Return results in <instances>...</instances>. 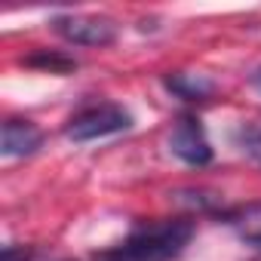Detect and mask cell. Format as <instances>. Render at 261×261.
<instances>
[{
	"instance_id": "1",
	"label": "cell",
	"mask_w": 261,
	"mask_h": 261,
	"mask_svg": "<svg viewBox=\"0 0 261 261\" xmlns=\"http://www.w3.org/2000/svg\"><path fill=\"white\" fill-rule=\"evenodd\" d=\"M194 237V224L188 218L151 221L139 224L123 243L101 249L92 261H175Z\"/></svg>"
},
{
	"instance_id": "2",
	"label": "cell",
	"mask_w": 261,
	"mask_h": 261,
	"mask_svg": "<svg viewBox=\"0 0 261 261\" xmlns=\"http://www.w3.org/2000/svg\"><path fill=\"white\" fill-rule=\"evenodd\" d=\"M129 126H133V114L123 105H92V108L80 111L77 117H71L65 133L71 142H92V139L123 133Z\"/></svg>"
},
{
	"instance_id": "3",
	"label": "cell",
	"mask_w": 261,
	"mask_h": 261,
	"mask_svg": "<svg viewBox=\"0 0 261 261\" xmlns=\"http://www.w3.org/2000/svg\"><path fill=\"white\" fill-rule=\"evenodd\" d=\"M53 28L62 40L74 43V46H111L117 40V25L105 16H86V13H65L53 19Z\"/></svg>"
},
{
	"instance_id": "4",
	"label": "cell",
	"mask_w": 261,
	"mask_h": 261,
	"mask_svg": "<svg viewBox=\"0 0 261 261\" xmlns=\"http://www.w3.org/2000/svg\"><path fill=\"white\" fill-rule=\"evenodd\" d=\"M169 148L188 166H206V163H212V145H209V139L203 133V123L197 117H191V114L178 117V123L172 126Z\"/></svg>"
},
{
	"instance_id": "5",
	"label": "cell",
	"mask_w": 261,
	"mask_h": 261,
	"mask_svg": "<svg viewBox=\"0 0 261 261\" xmlns=\"http://www.w3.org/2000/svg\"><path fill=\"white\" fill-rule=\"evenodd\" d=\"M43 145V133L31 120H16L10 117L0 129V151L7 157H31Z\"/></svg>"
},
{
	"instance_id": "6",
	"label": "cell",
	"mask_w": 261,
	"mask_h": 261,
	"mask_svg": "<svg viewBox=\"0 0 261 261\" xmlns=\"http://www.w3.org/2000/svg\"><path fill=\"white\" fill-rule=\"evenodd\" d=\"M166 89L185 101H206L212 98L215 92V83L203 74H188V71H175V74H166Z\"/></svg>"
},
{
	"instance_id": "7",
	"label": "cell",
	"mask_w": 261,
	"mask_h": 261,
	"mask_svg": "<svg viewBox=\"0 0 261 261\" xmlns=\"http://www.w3.org/2000/svg\"><path fill=\"white\" fill-rule=\"evenodd\" d=\"M246 243H255L261 237V203H249V206H240L233 212H224L221 215Z\"/></svg>"
},
{
	"instance_id": "8",
	"label": "cell",
	"mask_w": 261,
	"mask_h": 261,
	"mask_svg": "<svg viewBox=\"0 0 261 261\" xmlns=\"http://www.w3.org/2000/svg\"><path fill=\"white\" fill-rule=\"evenodd\" d=\"M28 68H40V71H53V74H71L77 68V62L71 56H62V53H49V49H40L34 56L25 59Z\"/></svg>"
},
{
	"instance_id": "9",
	"label": "cell",
	"mask_w": 261,
	"mask_h": 261,
	"mask_svg": "<svg viewBox=\"0 0 261 261\" xmlns=\"http://www.w3.org/2000/svg\"><path fill=\"white\" fill-rule=\"evenodd\" d=\"M237 145L246 157H252L255 163H261V123H246L237 133Z\"/></svg>"
},
{
	"instance_id": "10",
	"label": "cell",
	"mask_w": 261,
	"mask_h": 261,
	"mask_svg": "<svg viewBox=\"0 0 261 261\" xmlns=\"http://www.w3.org/2000/svg\"><path fill=\"white\" fill-rule=\"evenodd\" d=\"M178 206H191V209H200V212H206V209H212L215 203H218V197L215 194H206V191H175V194H169Z\"/></svg>"
},
{
	"instance_id": "11",
	"label": "cell",
	"mask_w": 261,
	"mask_h": 261,
	"mask_svg": "<svg viewBox=\"0 0 261 261\" xmlns=\"http://www.w3.org/2000/svg\"><path fill=\"white\" fill-rule=\"evenodd\" d=\"M0 261H31V249L28 246H4Z\"/></svg>"
},
{
	"instance_id": "12",
	"label": "cell",
	"mask_w": 261,
	"mask_h": 261,
	"mask_svg": "<svg viewBox=\"0 0 261 261\" xmlns=\"http://www.w3.org/2000/svg\"><path fill=\"white\" fill-rule=\"evenodd\" d=\"M249 246H255V249H261V237H258V240H255V243H249Z\"/></svg>"
},
{
	"instance_id": "13",
	"label": "cell",
	"mask_w": 261,
	"mask_h": 261,
	"mask_svg": "<svg viewBox=\"0 0 261 261\" xmlns=\"http://www.w3.org/2000/svg\"><path fill=\"white\" fill-rule=\"evenodd\" d=\"M255 83H258V86H261V71H258V74H255Z\"/></svg>"
},
{
	"instance_id": "14",
	"label": "cell",
	"mask_w": 261,
	"mask_h": 261,
	"mask_svg": "<svg viewBox=\"0 0 261 261\" xmlns=\"http://www.w3.org/2000/svg\"><path fill=\"white\" fill-rule=\"evenodd\" d=\"M65 261H71V258H65Z\"/></svg>"
}]
</instances>
